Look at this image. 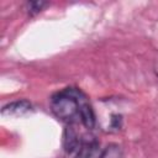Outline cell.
I'll list each match as a JSON object with an SVG mask.
<instances>
[{"mask_svg": "<svg viewBox=\"0 0 158 158\" xmlns=\"http://www.w3.org/2000/svg\"><path fill=\"white\" fill-rule=\"evenodd\" d=\"M84 93L79 88H65L52 95L49 100V107L52 114L60 121L68 122L69 125L80 121L79 109L80 98Z\"/></svg>", "mask_w": 158, "mask_h": 158, "instance_id": "1", "label": "cell"}, {"mask_svg": "<svg viewBox=\"0 0 158 158\" xmlns=\"http://www.w3.org/2000/svg\"><path fill=\"white\" fill-rule=\"evenodd\" d=\"M102 148L94 136H83L75 158H101Z\"/></svg>", "mask_w": 158, "mask_h": 158, "instance_id": "2", "label": "cell"}, {"mask_svg": "<svg viewBox=\"0 0 158 158\" xmlns=\"http://www.w3.org/2000/svg\"><path fill=\"white\" fill-rule=\"evenodd\" d=\"M81 137L83 136H80L72 125H68L65 127L63 132V148L68 157L72 158L77 157V153L81 143Z\"/></svg>", "mask_w": 158, "mask_h": 158, "instance_id": "3", "label": "cell"}, {"mask_svg": "<svg viewBox=\"0 0 158 158\" xmlns=\"http://www.w3.org/2000/svg\"><path fill=\"white\" fill-rule=\"evenodd\" d=\"M31 110H32V104L26 99H21V100H15V101H11V102L4 105L1 107V115L9 116V117L10 116L20 117V116L26 115Z\"/></svg>", "mask_w": 158, "mask_h": 158, "instance_id": "4", "label": "cell"}, {"mask_svg": "<svg viewBox=\"0 0 158 158\" xmlns=\"http://www.w3.org/2000/svg\"><path fill=\"white\" fill-rule=\"evenodd\" d=\"M79 116H80V122L84 125L85 128L93 130L96 125V116L94 112V109L85 94L81 95L80 98V109H79Z\"/></svg>", "mask_w": 158, "mask_h": 158, "instance_id": "5", "label": "cell"}, {"mask_svg": "<svg viewBox=\"0 0 158 158\" xmlns=\"http://www.w3.org/2000/svg\"><path fill=\"white\" fill-rule=\"evenodd\" d=\"M101 158H123V149L117 143H110L102 148Z\"/></svg>", "mask_w": 158, "mask_h": 158, "instance_id": "6", "label": "cell"}, {"mask_svg": "<svg viewBox=\"0 0 158 158\" xmlns=\"http://www.w3.org/2000/svg\"><path fill=\"white\" fill-rule=\"evenodd\" d=\"M47 5L48 2H44V1H28L26 2V11L30 16H35L38 12H41Z\"/></svg>", "mask_w": 158, "mask_h": 158, "instance_id": "7", "label": "cell"}, {"mask_svg": "<svg viewBox=\"0 0 158 158\" xmlns=\"http://www.w3.org/2000/svg\"><path fill=\"white\" fill-rule=\"evenodd\" d=\"M122 127V115L121 114H112L110 118L109 130L110 131H118Z\"/></svg>", "mask_w": 158, "mask_h": 158, "instance_id": "8", "label": "cell"}, {"mask_svg": "<svg viewBox=\"0 0 158 158\" xmlns=\"http://www.w3.org/2000/svg\"><path fill=\"white\" fill-rule=\"evenodd\" d=\"M153 70H154V74L157 75V78H158V59L154 62V65H153Z\"/></svg>", "mask_w": 158, "mask_h": 158, "instance_id": "9", "label": "cell"}]
</instances>
